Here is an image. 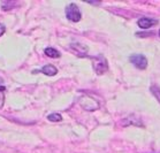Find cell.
<instances>
[{
  "instance_id": "6da1fadb",
  "label": "cell",
  "mask_w": 160,
  "mask_h": 153,
  "mask_svg": "<svg viewBox=\"0 0 160 153\" xmlns=\"http://www.w3.org/2000/svg\"><path fill=\"white\" fill-rule=\"evenodd\" d=\"M92 60V65H93V69L98 75H102L104 73L107 72L108 69V65H107V60H106L102 55H96L91 58Z\"/></svg>"
},
{
  "instance_id": "7a4b0ae2",
  "label": "cell",
  "mask_w": 160,
  "mask_h": 153,
  "mask_svg": "<svg viewBox=\"0 0 160 153\" xmlns=\"http://www.w3.org/2000/svg\"><path fill=\"white\" fill-rule=\"evenodd\" d=\"M66 16L72 22H78L82 17V14L80 12V8L77 7V5L70 4L68 7L66 8Z\"/></svg>"
},
{
  "instance_id": "3957f363",
  "label": "cell",
  "mask_w": 160,
  "mask_h": 153,
  "mask_svg": "<svg viewBox=\"0 0 160 153\" xmlns=\"http://www.w3.org/2000/svg\"><path fill=\"white\" fill-rule=\"evenodd\" d=\"M129 60H130L131 63H132L136 68H138V69H145L146 67H148V59L142 54L131 55L130 58H129Z\"/></svg>"
},
{
  "instance_id": "277c9868",
  "label": "cell",
  "mask_w": 160,
  "mask_h": 153,
  "mask_svg": "<svg viewBox=\"0 0 160 153\" xmlns=\"http://www.w3.org/2000/svg\"><path fill=\"white\" fill-rule=\"evenodd\" d=\"M80 104L82 105L84 109H87V111H95V109L99 108V104L97 102V100H95L93 98H91V97H83V98H81L80 100Z\"/></svg>"
},
{
  "instance_id": "5b68a950",
  "label": "cell",
  "mask_w": 160,
  "mask_h": 153,
  "mask_svg": "<svg viewBox=\"0 0 160 153\" xmlns=\"http://www.w3.org/2000/svg\"><path fill=\"white\" fill-rule=\"evenodd\" d=\"M157 23H158L157 20H154V18H149V17H142L137 21L138 27L142 28V29H149L151 27L156 26Z\"/></svg>"
},
{
  "instance_id": "8992f818",
  "label": "cell",
  "mask_w": 160,
  "mask_h": 153,
  "mask_svg": "<svg viewBox=\"0 0 160 153\" xmlns=\"http://www.w3.org/2000/svg\"><path fill=\"white\" fill-rule=\"evenodd\" d=\"M70 48H72V51L75 52L78 57H85V54L88 53V47L84 46V45H81V44H72V45H70Z\"/></svg>"
},
{
  "instance_id": "52a82bcc",
  "label": "cell",
  "mask_w": 160,
  "mask_h": 153,
  "mask_svg": "<svg viewBox=\"0 0 160 153\" xmlns=\"http://www.w3.org/2000/svg\"><path fill=\"white\" fill-rule=\"evenodd\" d=\"M42 73L45 74V75H48V76H53V75H55V74L58 73V69L55 68L54 66L46 65L42 68Z\"/></svg>"
},
{
  "instance_id": "ba28073f",
  "label": "cell",
  "mask_w": 160,
  "mask_h": 153,
  "mask_svg": "<svg viewBox=\"0 0 160 153\" xmlns=\"http://www.w3.org/2000/svg\"><path fill=\"white\" fill-rule=\"evenodd\" d=\"M45 54L48 55V57H50V58H59L60 57V53L53 47L45 48Z\"/></svg>"
},
{
  "instance_id": "9c48e42d",
  "label": "cell",
  "mask_w": 160,
  "mask_h": 153,
  "mask_svg": "<svg viewBox=\"0 0 160 153\" xmlns=\"http://www.w3.org/2000/svg\"><path fill=\"white\" fill-rule=\"evenodd\" d=\"M150 90L152 92V95L157 98V100L160 102V86H157V85H152L150 87Z\"/></svg>"
},
{
  "instance_id": "30bf717a",
  "label": "cell",
  "mask_w": 160,
  "mask_h": 153,
  "mask_svg": "<svg viewBox=\"0 0 160 153\" xmlns=\"http://www.w3.org/2000/svg\"><path fill=\"white\" fill-rule=\"evenodd\" d=\"M48 119L50 121H52V122H59V121L62 120V116L58 113H53V114H50L48 116Z\"/></svg>"
},
{
  "instance_id": "8fae6325",
  "label": "cell",
  "mask_w": 160,
  "mask_h": 153,
  "mask_svg": "<svg viewBox=\"0 0 160 153\" xmlns=\"http://www.w3.org/2000/svg\"><path fill=\"white\" fill-rule=\"evenodd\" d=\"M5 31H6V28H5V26L0 23V36H2V35L5 33Z\"/></svg>"
},
{
  "instance_id": "7c38bea8",
  "label": "cell",
  "mask_w": 160,
  "mask_h": 153,
  "mask_svg": "<svg viewBox=\"0 0 160 153\" xmlns=\"http://www.w3.org/2000/svg\"><path fill=\"white\" fill-rule=\"evenodd\" d=\"M159 37H160V30H159Z\"/></svg>"
}]
</instances>
